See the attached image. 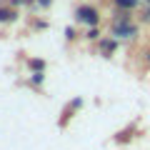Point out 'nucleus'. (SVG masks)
Wrapping results in <instances>:
<instances>
[{
    "label": "nucleus",
    "mask_w": 150,
    "mask_h": 150,
    "mask_svg": "<svg viewBox=\"0 0 150 150\" xmlns=\"http://www.w3.org/2000/svg\"><path fill=\"white\" fill-rule=\"evenodd\" d=\"M110 33L118 40H133L138 35V25L130 23V15L125 10H118V15L112 18V23H110Z\"/></svg>",
    "instance_id": "obj_1"
},
{
    "label": "nucleus",
    "mask_w": 150,
    "mask_h": 150,
    "mask_svg": "<svg viewBox=\"0 0 150 150\" xmlns=\"http://www.w3.org/2000/svg\"><path fill=\"white\" fill-rule=\"evenodd\" d=\"M75 20L83 23V25H88V28H98V23H100V10H98L95 5H80L75 10Z\"/></svg>",
    "instance_id": "obj_2"
},
{
    "label": "nucleus",
    "mask_w": 150,
    "mask_h": 150,
    "mask_svg": "<svg viewBox=\"0 0 150 150\" xmlns=\"http://www.w3.org/2000/svg\"><path fill=\"white\" fill-rule=\"evenodd\" d=\"M115 48H118V38H103L100 43H98V53L103 58H110L115 53Z\"/></svg>",
    "instance_id": "obj_3"
},
{
    "label": "nucleus",
    "mask_w": 150,
    "mask_h": 150,
    "mask_svg": "<svg viewBox=\"0 0 150 150\" xmlns=\"http://www.w3.org/2000/svg\"><path fill=\"white\" fill-rule=\"evenodd\" d=\"M18 20V8L15 5H0V23H13Z\"/></svg>",
    "instance_id": "obj_4"
},
{
    "label": "nucleus",
    "mask_w": 150,
    "mask_h": 150,
    "mask_svg": "<svg viewBox=\"0 0 150 150\" xmlns=\"http://www.w3.org/2000/svg\"><path fill=\"white\" fill-rule=\"evenodd\" d=\"M138 3H140V0H112V5L118 8V10H125V13L135 10V8H138Z\"/></svg>",
    "instance_id": "obj_5"
},
{
    "label": "nucleus",
    "mask_w": 150,
    "mask_h": 150,
    "mask_svg": "<svg viewBox=\"0 0 150 150\" xmlns=\"http://www.w3.org/2000/svg\"><path fill=\"white\" fill-rule=\"evenodd\" d=\"M28 65H30V68L35 70V73H43V70H45V63H43V60H30Z\"/></svg>",
    "instance_id": "obj_6"
},
{
    "label": "nucleus",
    "mask_w": 150,
    "mask_h": 150,
    "mask_svg": "<svg viewBox=\"0 0 150 150\" xmlns=\"http://www.w3.org/2000/svg\"><path fill=\"white\" fill-rule=\"evenodd\" d=\"M88 40H98V38H100V30H98V28H88Z\"/></svg>",
    "instance_id": "obj_7"
},
{
    "label": "nucleus",
    "mask_w": 150,
    "mask_h": 150,
    "mask_svg": "<svg viewBox=\"0 0 150 150\" xmlns=\"http://www.w3.org/2000/svg\"><path fill=\"white\" fill-rule=\"evenodd\" d=\"M65 38H68V40H75V38H78L75 28H65Z\"/></svg>",
    "instance_id": "obj_8"
},
{
    "label": "nucleus",
    "mask_w": 150,
    "mask_h": 150,
    "mask_svg": "<svg viewBox=\"0 0 150 150\" xmlns=\"http://www.w3.org/2000/svg\"><path fill=\"white\" fill-rule=\"evenodd\" d=\"M43 75L45 73H33V85H40L43 83Z\"/></svg>",
    "instance_id": "obj_9"
},
{
    "label": "nucleus",
    "mask_w": 150,
    "mask_h": 150,
    "mask_svg": "<svg viewBox=\"0 0 150 150\" xmlns=\"http://www.w3.org/2000/svg\"><path fill=\"white\" fill-rule=\"evenodd\" d=\"M38 5H40V8H48V5H53V0H38Z\"/></svg>",
    "instance_id": "obj_10"
},
{
    "label": "nucleus",
    "mask_w": 150,
    "mask_h": 150,
    "mask_svg": "<svg viewBox=\"0 0 150 150\" xmlns=\"http://www.w3.org/2000/svg\"><path fill=\"white\" fill-rule=\"evenodd\" d=\"M20 3H33V0H13V5H20Z\"/></svg>",
    "instance_id": "obj_11"
},
{
    "label": "nucleus",
    "mask_w": 150,
    "mask_h": 150,
    "mask_svg": "<svg viewBox=\"0 0 150 150\" xmlns=\"http://www.w3.org/2000/svg\"><path fill=\"white\" fill-rule=\"evenodd\" d=\"M145 60H148V65H150V48L145 50Z\"/></svg>",
    "instance_id": "obj_12"
},
{
    "label": "nucleus",
    "mask_w": 150,
    "mask_h": 150,
    "mask_svg": "<svg viewBox=\"0 0 150 150\" xmlns=\"http://www.w3.org/2000/svg\"><path fill=\"white\" fill-rule=\"evenodd\" d=\"M145 20L150 23V8H148V10H145Z\"/></svg>",
    "instance_id": "obj_13"
},
{
    "label": "nucleus",
    "mask_w": 150,
    "mask_h": 150,
    "mask_svg": "<svg viewBox=\"0 0 150 150\" xmlns=\"http://www.w3.org/2000/svg\"><path fill=\"white\" fill-rule=\"evenodd\" d=\"M145 3H148V5H150V0H145Z\"/></svg>",
    "instance_id": "obj_14"
}]
</instances>
